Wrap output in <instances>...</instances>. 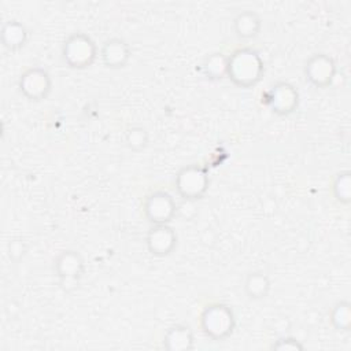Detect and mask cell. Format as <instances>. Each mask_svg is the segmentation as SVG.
Segmentation results:
<instances>
[{
    "label": "cell",
    "instance_id": "13",
    "mask_svg": "<svg viewBox=\"0 0 351 351\" xmlns=\"http://www.w3.org/2000/svg\"><path fill=\"white\" fill-rule=\"evenodd\" d=\"M232 29L237 38L252 40L258 37L262 30V19L255 11L244 10L236 14V16L233 18Z\"/></svg>",
    "mask_w": 351,
    "mask_h": 351
},
{
    "label": "cell",
    "instance_id": "2",
    "mask_svg": "<svg viewBox=\"0 0 351 351\" xmlns=\"http://www.w3.org/2000/svg\"><path fill=\"white\" fill-rule=\"evenodd\" d=\"M199 325L206 337L214 341H222L233 335L236 329V317L230 306L215 302L203 308Z\"/></svg>",
    "mask_w": 351,
    "mask_h": 351
},
{
    "label": "cell",
    "instance_id": "6",
    "mask_svg": "<svg viewBox=\"0 0 351 351\" xmlns=\"http://www.w3.org/2000/svg\"><path fill=\"white\" fill-rule=\"evenodd\" d=\"M262 99L270 111L278 117H288L293 114L300 103L299 90L292 84L285 81H280L271 85L265 92Z\"/></svg>",
    "mask_w": 351,
    "mask_h": 351
},
{
    "label": "cell",
    "instance_id": "1",
    "mask_svg": "<svg viewBox=\"0 0 351 351\" xmlns=\"http://www.w3.org/2000/svg\"><path fill=\"white\" fill-rule=\"evenodd\" d=\"M265 63L261 53L250 47L239 48L228 55L226 77L239 88H252L262 80Z\"/></svg>",
    "mask_w": 351,
    "mask_h": 351
},
{
    "label": "cell",
    "instance_id": "15",
    "mask_svg": "<svg viewBox=\"0 0 351 351\" xmlns=\"http://www.w3.org/2000/svg\"><path fill=\"white\" fill-rule=\"evenodd\" d=\"M243 288L248 299L261 300L269 295L271 288V281L266 273L256 270L247 274Z\"/></svg>",
    "mask_w": 351,
    "mask_h": 351
},
{
    "label": "cell",
    "instance_id": "3",
    "mask_svg": "<svg viewBox=\"0 0 351 351\" xmlns=\"http://www.w3.org/2000/svg\"><path fill=\"white\" fill-rule=\"evenodd\" d=\"M60 53L69 69L85 70L95 63L97 58V45L89 34L74 32L63 41Z\"/></svg>",
    "mask_w": 351,
    "mask_h": 351
},
{
    "label": "cell",
    "instance_id": "5",
    "mask_svg": "<svg viewBox=\"0 0 351 351\" xmlns=\"http://www.w3.org/2000/svg\"><path fill=\"white\" fill-rule=\"evenodd\" d=\"M53 271L64 292L75 291L85 274V261L77 250H63L53 261Z\"/></svg>",
    "mask_w": 351,
    "mask_h": 351
},
{
    "label": "cell",
    "instance_id": "9",
    "mask_svg": "<svg viewBox=\"0 0 351 351\" xmlns=\"http://www.w3.org/2000/svg\"><path fill=\"white\" fill-rule=\"evenodd\" d=\"M177 213L174 197L166 191H154L143 202V214L151 225L170 223Z\"/></svg>",
    "mask_w": 351,
    "mask_h": 351
},
{
    "label": "cell",
    "instance_id": "10",
    "mask_svg": "<svg viewBox=\"0 0 351 351\" xmlns=\"http://www.w3.org/2000/svg\"><path fill=\"white\" fill-rule=\"evenodd\" d=\"M178 236L174 228L166 225H151L145 236V245L151 255L156 258L169 256L177 247Z\"/></svg>",
    "mask_w": 351,
    "mask_h": 351
},
{
    "label": "cell",
    "instance_id": "19",
    "mask_svg": "<svg viewBox=\"0 0 351 351\" xmlns=\"http://www.w3.org/2000/svg\"><path fill=\"white\" fill-rule=\"evenodd\" d=\"M125 145L134 152H140L147 148L149 143V134L143 126H130L123 133Z\"/></svg>",
    "mask_w": 351,
    "mask_h": 351
},
{
    "label": "cell",
    "instance_id": "16",
    "mask_svg": "<svg viewBox=\"0 0 351 351\" xmlns=\"http://www.w3.org/2000/svg\"><path fill=\"white\" fill-rule=\"evenodd\" d=\"M226 69H228V55H225L223 52H213L207 55L200 64L202 74L210 81H219L225 78Z\"/></svg>",
    "mask_w": 351,
    "mask_h": 351
},
{
    "label": "cell",
    "instance_id": "11",
    "mask_svg": "<svg viewBox=\"0 0 351 351\" xmlns=\"http://www.w3.org/2000/svg\"><path fill=\"white\" fill-rule=\"evenodd\" d=\"M100 58L107 69L121 70L128 66L132 58V48L126 40L121 37H111L101 44Z\"/></svg>",
    "mask_w": 351,
    "mask_h": 351
},
{
    "label": "cell",
    "instance_id": "12",
    "mask_svg": "<svg viewBox=\"0 0 351 351\" xmlns=\"http://www.w3.org/2000/svg\"><path fill=\"white\" fill-rule=\"evenodd\" d=\"M167 351H189L195 347V335L189 325L176 324L167 328L162 340Z\"/></svg>",
    "mask_w": 351,
    "mask_h": 351
},
{
    "label": "cell",
    "instance_id": "14",
    "mask_svg": "<svg viewBox=\"0 0 351 351\" xmlns=\"http://www.w3.org/2000/svg\"><path fill=\"white\" fill-rule=\"evenodd\" d=\"M0 37L1 44L7 51L18 52L26 45L29 40V32L22 22L16 19H10L3 23Z\"/></svg>",
    "mask_w": 351,
    "mask_h": 351
},
{
    "label": "cell",
    "instance_id": "21",
    "mask_svg": "<svg viewBox=\"0 0 351 351\" xmlns=\"http://www.w3.org/2000/svg\"><path fill=\"white\" fill-rule=\"evenodd\" d=\"M27 251V244L22 239H15L8 244V254L12 259H21Z\"/></svg>",
    "mask_w": 351,
    "mask_h": 351
},
{
    "label": "cell",
    "instance_id": "4",
    "mask_svg": "<svg viewBox=\"0 0 351 351\" xmlns=\"http://www.w3.org/2000/svg\"><path fill=\"white\" fill-rule=\"evenodd\" d=\"M177 193L188 202L200 200L204 197L210 186L208 170L204 166L191 163L181 167L174 180Z\"/></svg>",
    "mask_w": 351,
    "mask_h": 351
},
{
    "label": "cell",
    "instance_id": "7",
    "mask_svg": "<svg viewBox=\"0 0 351 351\" xmlns=\"http://www.w3.org/2000/svg\"><path fill=\"white\" fill-rule=\"evenodd\" d=\"M18 89L29 101H43L52 90L51 74L40 66L29 67L21 74Z\"/></svg>",
    "mask_w": 351,
    "mask_h": 351
},
{
    "label": "cell",
    "instance_id": "17",
    "mask_svg": "<svg viewBox=\"0 0 351 351\" xmlns=\"http://www.w3.org/2000/svg\"><path fill=\"white\" fill-rule=\"evenodd\" d=\"M329 322L336 332L351 330V303L348 300L336 302L329 310Z\"/></svg>",
    "mask_w": 351,
    "mask_h": 351
},
{
    "label": "cell",
    "instance_id": "18",
    "mask_svg": "<svg viewBox=\"0 0 351 351\" xmlns=\"http://www.w3.org/2000/svg\"><path fill=\"white\" fill-rule=\"evenodd\" d=\"M332 195L337 203L348 206L351 203V173L341 170L332 180Z\"/></svg>",
    "mask_w": 351,
    "mask_h": 351
},
{
    "label": "cell",
    "instance_id": "8",
    "mask_svg": "<svg viewBox=\"0 0 351 351\" xmlns=\"http://www.w3.org/2000/svg\"><path fill=\"white\" fill-rule=\"evenodd\" d=\"M306 81L318 89H325L333 85L337 74L335 59L324 52L311 55L303 67Z\"/></svg>",
    "mask_w": 351,
    "mask_h": 351
},
{
    "label": "cell",
    "instance_id": "20",
    "mask_svg": "<svg viewBox=\"0 0 351 351\" xmlns=\"http://www.w3.org/2000/svg\"><path fill=\"white\" fill-rule=\"evenodd\" d=\"M270 348L277 351H300L304 348V346L296 337L282 336V337H278L276 341H273Z\"/></svg>",
    "mask_w": 351,
    "mask_h": 351
}]
</instances>
